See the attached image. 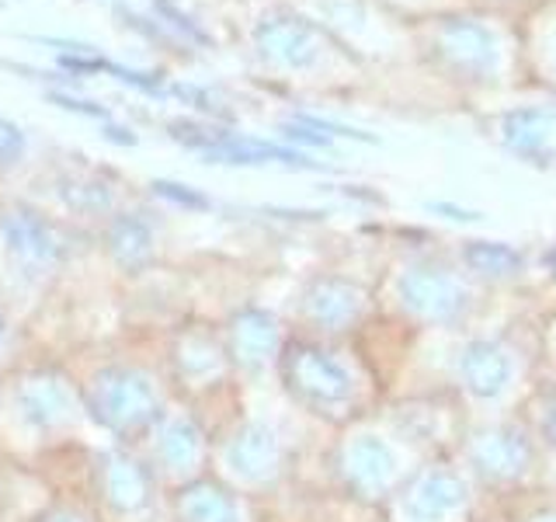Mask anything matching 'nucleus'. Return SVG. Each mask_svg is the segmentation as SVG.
<instances>
[{
    "label": "nucleus",
    "instance_id": "1",
    "mask_svg": "<svg viewBox=\"0 0 556 522\" xmlns=\"http://www.w3.org/2000/svg\"><path fill=\"white\" fill-rule=\"evenodd\" d=\"M456 335L459 341L452 348L448 394L459 397L469 418L515 414L539 380L535 321L529 324V331L508 324L486 331L466 327Z\"/></svg>",
    "mask_w": 556,
    "mask_h": 522
},
{
    "label": "nucleus",
    "instance_id": "2",
    "mask_svg": "<svg viewBox=\"0 0 556 522\" xmlns=\"http://www.w3.org/2000/svg\"><path fill=\"white\" fill-rule=\"evenodd\" d=\"M452 457L494 505L543 484V449L518 411L469 418Z\"/></svg>",
    "mask_w": 556,
    "mask_h": 522
},
{
    "label": "nucleus",
    "instance_id": "3",
    "mask_svg": "<svg viewBox=\"0 0 556 522\" xmlns=\"http://www.w3.org/2000/svg\"><path fill=\"white\" fill-rule=\"evenodd\" d=\"M396 303L407 321L428 331H466L483 307L486 289H480L456 261L414 258L396 272Z\"/></svg>",
    "mask_w": 556,
    "mask_h": 522
},
{
    "label": "nucleus",
    "instance_id": "4",
    "mask_svg": "<svg viewBox=\"0 0 556 522\" xmlns=\"http://www.w3.org/2000/svg\"><path fill=\"white\" fill-rule=\"evenodd\" d=\"M278 370H282L286 390L317 418L344 425L358 414L362 380L352 362H344L324 341H289L278 352Z\"/></svg>",
    "mask_w": 556,
    "mask_h": 522
},
{
    "label": "nucleus",
    "instance_id": "5",
    "mask_svg": "<svg viewBox=\"0 0 556 522\" xmlns=\"http://www.w3.org/2000/svg\"><path fill=\"white\" fill-rule=\"evenodd\" d=\"M483 501L491 498L456 457H434L414 467L390 498L396 522H480Z\"/></svg>",
    "mask_w": 556,
    "mask_h": 522
},
{
    "label": "nucleus",
    "instance_id": "6",
    "mask_svg": "<svg viewBox=\"0 0 556 522\" xmlns=\"http://www.w3.org/2000/svg\"><path fill=\"white\" fill-rule=\"evenodd\" d=\"M400 446H407V443L396 439L393 428H390V435H382V432L352 435V439L341 446V460H338L341 481L348 492L369 505L390 501L396 487L404 484L414 470L404 463V449Z\"/></svg>",
    "mask_w": 556,
    "mask_h": 522
},
{
    "label": "nucleus",
    "instance_id": "7",
    "mask_svg": "<svg viewBox=\"0 0 556 522\" xmlns=\"http://www.w3.org/2000/svg\"><path fill=\"white\" fill-rule=\"evenodd\" d=\"M434 49L442 60L456 70L459 77L477 84H501L504 63H508V46L501 32L491 28L483 17L473 14H448L434 32Z\"/></svg>",
    "mask_w": 556,
    "mask_h": 522
},
{
    "label": "nucleus",
    "instance_id": "8",
    "mask_svg": "<svg viewBox=\"0 0 556 522\" xmlns=\"http://www.w3.org/2000/svg\"><path fill=\"white\" fill-rule=\"evenodd\" d=\"M87 408L104 428L136 432L150 425L161 411V394H156L147 373L112 365V370H101L94 376L91 390H87Z\"/></svg>",
    "mask_w": 556,
    "mask_h": 522
},
{
    "label": "nucleus",
    "instance_id": "9",
    "mask_svg": "<svg viewBox=\"0 0 556 522\" xmlns=\"http://www.w3.org/2000/svg\"><path fill=\"white\" fill-rule=\"evenodd\" d=\"M369 289L344 275H320L303 289L300 310L313 331L320 335H348L369 318Z\"/></svg>",
    "mask_w": 556,
    "mask_h": 522
},
{
    "label": "nucleus",
    "instance_id": "10",
    "mask_svg": "<svg viewBox=\"0 0 556 522\" xmlns=\"http://www.w3.org/2000/svg\"><path fill=\"white\" fill-rule=\"evenodd\" d=\"M0 231H4L8 251L14 261H22L25 272L46 275L66 258V237L60 234V226L28 206H8L0 213Z\"/></svg>",
    "mask_w": 556,
    "mask_h": 522
},
{
    "label": "nucleus",
    "instance_id": "11",
    "mask_svg": "<svg viewBox=\"0 0 556 522\" xmlns=\"http://www.w3.org/2000/svg\"><path fill=\"white\" fill-rule=\"evenodd\" d=\"M456 265L473 278V283L486 293L494 289H515L529 283L532 275V251L518 248L511 240H463L456 254Z\"/></svg>",
    "mask_w": 556,
    "mask_h": 522
},
{
    "label": "nucleus",
    "instance_id": "12",
    "mask_svg": "<svg viewBox=\"0 0 556 522\" xmlns=\"http://www.w3.org/2000/svg\"><path fill=\"white\" fill-rule=\"evenodd\" d=\"M254 42L261 49V57L278 66H289V70H309L324 52L320 32L295 14L261 17L254 28Z\"/></svg>",
    "mask_w": 556,
    "mask_h": 522
},
{
    "label": "nucleus",
    "instance_id": "13",
    "mask_svg": "<svg viewBox=\"0 0 556 522\" xmlns=\"http://www.w3.org/2000/svg\"><path fill=\"white\" fill-rule=\"evenodd\" d=\"M494 136L504 150L518 157L556 164V104H532L497 115Z\"/></svg>",
    "mask_w": 556,
    "mask_h": 522
},
{
    "label": "nucleus",
    "instance_id": "14",
    "mask_svg": "<svg viewBox=\"0 0 556 522\" xmlns=\"http://www.w3.org/2000/svg\"><path fill=\"white\" fill-rule=\"evenodd\" d=\"M226 463H230L237 477L261 484L275 477L278 467H282V443H278L275 428L248 422L233 432L230 446H226Z\"/></svg>",
    "mask_w": 556,
    "mask_h": 522
},
{
    "label": "nucleus",
    "instance_id": "15",
    "mask_svg": "<svg viewBox=\"0 0 556 522\" xmlns=\"http://www.w3.org/2000/svg\"><path fill=\"white\" fill-rule=\"evenodd\" d=\"M282 352V331L268 310L248 307L230 321V356L243 370H261Z\"/></svg>",
    "mask_w": 556,
    "mask_h": 522
},
{
    "label": "nucleus",
    "instance_id": "16",
    "mask_svg": "<svg viewBox=\"0 0 556 522\" xmlns=\"http://www.w3.org/2000/svg\"><path fill=\"white\" fill-rule=\"evenodd\" d=\"M98 474H101V492L115 512L132 515V512H143L150 505L153 477L139 460L126 457V452H109V457L101 460Z\"/></svg>",
    "mask_w": 556,
    "mask_h": 522
},
{
    "label": "nucleus",
    "instance_id": "17",
    "mask_svg": "<svg viewBox=\"0 0 556 522\" xmlns=\"http://www.w3.org/2000/svg\"><path fill=\"white\" fill-rule=\"evenodd\" d=\"M17 411L35 428H56L74 418V394L52 373H35L17 387Z\"/></svg>",
    "mask_w": 556,
    "mask_h": 522
},
{
    "label": "nucleus",
    "instance_id": "18",
    "mask_svg": "<svg viewBox=\"0 0 556 522\" xmlns=\"http://www.w3.org/2000/svg\"><path fill=\"white\" fill-rule=\"evenodd\" d=\"M202 432L191 418H167L156 432V460L164 463V470L170 474H188L202 463Z\"/></svg>",
    "mask_w": 556,
    "mask_h": 522
},
{
    "label": "nucleus",
    "instance_id": "19",
    "mask_svg": "<svg viewBox=\"0 0 556 522\" xmlns=\"http://www.w3.org/2000/svg\"><path fill=\"white\" fill-rule=\"evenodd\" d=\"M181 522H240V501L213 481H195L178 495Z\"/></svg>",
    "mask_w": 556,
    "mask_h": 522
},
{
    "label": "nucleus",
    "instance_id": "20",
    "mask_svg": "<svg viewBox=\"0 0 556 522\" xmlns=\"http://www.w3.org/2000/svg\"><path fill=\"white\" fill-rule=\"evenodd\" d=\"M518 414L526 418L529 432L535 435L539 449H543V460L556 457V380L539 373L535 387L521 400Z\"/></svg>",
    "mask_w": 556,
    "mask_h": 522
},
{
    "label": "nucleus",
    "instance_id": "21",
    "mask_svg": "<svg viewBox=\"0 0 556 522\" xmlns=\"http://www.w3.org/2000/svg\"><path fill=\"white\" fill-rule=\"evenodd\" d=\"M109 248H112V258L126 272H136V269L150 265V258H153V231H150V223H143L139 216H129V213L112 220V226H109Z\"/></svg>",
    "mask_w": 556,
    "mask_h": 522
},
{
    "label": "nucleus",
    "instance_id": "22",
    "mask_svg": "<svg viewBox=\"0 0 556 522\" xmlns=\"http://www.w3.org/2000/svg\"><path fill=\"white\" fill-rule=\"evenodd\" d=\"M178 370L188 380H208V376H219L223 370V348L216 345L213 335L205 331H188V335L178 341Z\"/></svg>",
    "mask_w": 556,
    "mask_h": 522
},
{
    "label": "nucleus",
    "instance_id": "23",
    "mask_svg": "<svg viewBox=\"0 0 556 522\" xmlns=\"http://www.w3.org/2000/svg\"><path fill=\"white\" fill-rule=\"evenodd\" d=\"M497 522H556V492L553 487H532L508 501L494 505Z\"/></svg>",
    "mask_w": 556,
    "mask_h": 522
},
{
    "label": "nucleus",
    "instance_id": "24",
    "mask_svg": "<svg viewBox=\"0 0 556 522\" xmlns=\"http://www.w3.org/2000/svg\"><path fill=\"white\" fill-rule=\"evenodd\" d=\"M60 196L70 209H74V213H84V216L109 213L112 202H115L112 188L101 178H66L60 185Z\"/></svg>",
    "mask_w": 556,
    "mask_h": 522
},
{
    "label": "nucleus",
    "instance_id": "25",
    "mask_svg": "<svg viewBox=\"0 0 556 522\" xmlns=\"http://www.w3.org/2000/svg\"><path fill=\"white\" fill-rule=\"evenodd\" d=\"M535 356L539 373L556 380V303L535 318Z\"/></svg>",
    "mask_w": 556,
    "mask_h": 522
},
{
    "label": "nucleus",
    "instance_id": "26",
    "mask_svg": "<svg viewBox=\"0 0 556 522\" xmlns=\"http://www.w3.org/2000/svg\"><path fill=\"white\" fill-rule=\"evenodd\" d=\"M25 157V133L0 115V167H14Z\"/></svg>",
    "mask_w": 556,
    "mask_h": 522
},
{
    "label": "nucleus",
    "instance_id": "27",
    "mask_svg": "<svg viewBox=\"0 0 556 522\" xmlns=\"http://www.w3.org/2000/svg\"><path fill=\"white\" fill-rule=\"evenodd\" d=\"M153 191L161 199L174 202V206H185V209H208V199L199 196L195 188H188V185H174V182H153Z\"/></svg>",
    "mask_w": 556,
    "mask_h": 522
},
{
    "label": "nucleus",
    "instance_id": "28",
    "mask_svg": "<svg viewBox=\"0 0 556 522\" xmlns=\"http://www.w3.org/2000/svg\"><path fill=\"white\" fill-rule=\"evenodd\" d=\"M532 272L543 278L546 289L556 293V240H549L539 251H532Z\"/></svg>",
    "mask_w": 556,
    "mask_h": 522
},
{
    "label": "nucleus",
    "instance_id": "29",
    "mask_svg": "<svg viewBox=\"0 0 556 522\" xmlns=\"http://www.w3.org/2000/svg\"><path fill=\"white\" fill-rule=\"evenodd\" d=\"M156 8H161V11H164V14L170 17V25H174V28H181V32L188 35V39H195V42H205V35H202V32H199L195 25H191L185 14H178V11H174V8L167 4V0H161V4H156Z\"/></svg>",
    "mask_w": 556,
    "mask_h": 522
},
{
    "label": "nucleus",
    "instance_id": "30",
    "mask_svg": "<svg viewBox=\"0 0 556 522\" xmlns=\"http://www.w3.org/2000/svg\"><path fill=\"white\" fill-rule=\"evenodd\" d=\"M434 213H448V220H459V223H473V220H483L477 209H459V206H452V202H434L431 206Z\"/></svg>",
    "mask_w": 556,
    "mask_h": 522
},
{
    "label": "nucleus",
    "instance_id": "31",
    "mask_svg": "<svg viewBox=\"0 0 556 522\" xmlns=\"http://www.w3.org/2000/svg\"><path fill=\"white\" fill-rule=\"evenodd\" d=\"M52 101H60L63 109H70V112H84V115L104 119V109H91V101H77V98H66V95H52Z\"/></svg>",
    "mask_w": 556,
    "mask_h": 522
},
{
    "label": "nucleus",
    "instance_id": "32",
    "mask_svg": "<svg viewBox=\"0 0 556 522\" xmlns=\"http://www.w3.org/2000/svg\"><path fill=\"white\" fill-rule=\"evenodd\" d=\"M39 522H87V515H80L74 509H56V512H46Z\"/></svg>",
    "mask_w": 556,
    "mask_h": 522
},
{
    "label": "nucleus",
    "instance_id": "33",
    "mask_svg": "<svg viewBox=\"0 0 556 522\" xmlns=\"http://www.w3.org/2000/svg\"><path fill=\"white\" fill-rule=\"evenodd\" d=\"M543 487H553L556 492V457L543 460Z\"/></svg>",
    "mask_w": 556,
    "mask_h": 522
},
{
    "label": "nucleus",
    "instance_id": "34",
    "mask_svg": "<svg viewBox=\"0 0 556 522\" xmlns=\"http://www.w3.org/2000/svg\"><path fill=\"white\" fill-rule=\"evenodd\" d=\"M491 8H511V4H529V0H486Z\"/></svg>",
    "mask_w": 556,
    "mask_h": 522
},
{
    "label": "nucleus",
    "instance_id": "35",
    "mask_svg": "<svg viewBox=\"0 0 556 522\" xmlns=\"http://www.w3.org/2000/svg\"><path fill=\"white\" fill-rule=\"evenodd\" d=\"M8 338V318H4V310H0V345H4Z\"/></svg>",
    "mask_w": 556,
    "mask_h": 522
}]
</instances>
